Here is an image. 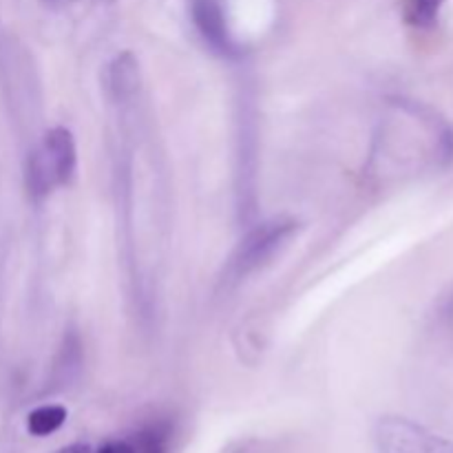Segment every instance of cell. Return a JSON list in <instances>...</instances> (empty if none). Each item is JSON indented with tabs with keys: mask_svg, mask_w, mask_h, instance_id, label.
Masks as SVG:
<instances>
[{
	"mask_svg": "<svg viewBox=\"0 0 453 453\" xmlns=\"http://www.w3.org/2000/svg\"><path fill=\"white\" fill-rule=\"evenodd\" d=\"M171 423L155 420V423L142 427L131 442L135 447V453H168V449H171Z\"/></svg>",
	"mask_w": 453,
	"mask_h": 453,
	"instance_id": "obj_5",
	"label": "cell"
},
{
	"mask_svg": "<svg viewBox=\"0 0 453 453\" xmlns=\"http://www.w3.org/2000/svg\"><path fill=\"white\" fill-rule=\"evenodd\" d=\"M445 0H414L410 9V20L416 27H432L438 20V13Z\"/></svg>",
	"mask_w": 453,
	"mask_h": 453,
	"instance_id": "obj_7",
	"label": "cell"
},
{
	"mask_svg": "<svg viewBox=\"0 0 453 453\" xmlns=\"http://www.w3.org/2000/svg\"><path fill=\"white\" fill-rule=\"evenodd\" d=\"M379 453H453V441L401 416H383L374 427Z\"/></svg>",
	"mask_w": 453,
	"mask_h": 453,
	"instance_id": "obj_3",
	"label": "cell"
},
{
	"mask_svg": "<svg viewBox=\"0 0 453 453\" xmlns=\"http://www.w3.org/2000/svg\"><path fill=\"white\" fill-rule=\"evenodd\" d=\"M296 224L288 219H274L265 221V224L257 226L255 230L243 237V242L239 243L237 252L233 255L228 265V279L239 281L246 274L255 273L257 268H261L264 264H268L283 246H286L288 239L295 234Z\"/></svg>",
	"mask_w": 453,
	"mask_h": 453,
	"instance_id": "obj_2",
	"label": "cell"
},
{
	"mask_svg": "<svg viewBox=\"0 0 453 453\" xmlns=\"http://www.w3.org/2000/svg\"><path fill=\"white\" fill-rule=\"evenodd\" d=\"M56 453H91V447L84 445V442H73V445H66Z\"/></svg>",
	"mask_w": 453,
	"mask_h": 453,
	"instance_id": "obj_9",
	"label": "cell"
},
{
	"mask_svg": "<svg viewBox=\"0 0 453 453\" xmlns=\"http://www.w3.org/2000/svg\"><path fill=\"white\" fill-rule=\"evenodd\" d=\"M75 159L78 150H75L73 135L62 127L51 128L29 157L27 186L31 195L44 197L58 186L66 184L75 171Z\"/></svg>",
	"mask_w": 453,
	"mask_h": 453,
	"instance_id": "obj_1",
	"label": "cell"
},
{
	"mask_svg": "<svg viewBox=\"0 0 453 453\" xmlns=\"http://www.w3.org/2000/svg\"><path fill=\"white\" fill-rule=\"evenodd\" d=\"M66 420V410L62 405H42L38 410H34L27 418V429H29L31 436H51L58 429L65 425Z\"/></svg>",
	"mask_w": 453,
	"mask_h": 453,
	"instance_id": "obj_6",
	"label": "cell"
},
{
	"mask_svg": "<svg viewBox=\"0 0 453 453\" xmlns=\"http://www.w3.org/2000/svg\"><path fill=\"white\" fill-rule=\"evenodd\" d=\"M190 16L206 44L212 47V51L224 53V56H230L234 51L221 0H190Z\"/></svg>",
	"mask_w": 453,
	"mask_h": 453,
	"instance_id": "obj_4",
	"label": "cell"
},
{
	"mask_svg": "<svg viewBox=\"0 0 453 453\" xmlns=\"http://www.w3.org/2000/svg\"><path fill=\"white\" fill-rule=\"evenodd\" d=\"M96 453H135V447H133V442L127 441H111L102 445Z\"/></svg>",
	"mask_w": 453,
	"mask_h": 453,
	"instance_id": "obj_8",
	"label": "cell"
}]
</instances>
